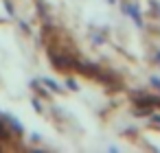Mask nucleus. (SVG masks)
I'll return each mask as SVG.
<instances>
[{"label":"nucleus","instance_id":"nucleus-1","mask_svg":"<svg viewBox=\"0 0 160 153\" xmlns=\"http://www.w3.org/2000/svg\"><path fill=\"white\" fill-rule=\"evenodd\" d=\"M151 83H153V88H160V79H151Z\"/></svg>","mask_w":160,"mask_h":153}]
</instances>
